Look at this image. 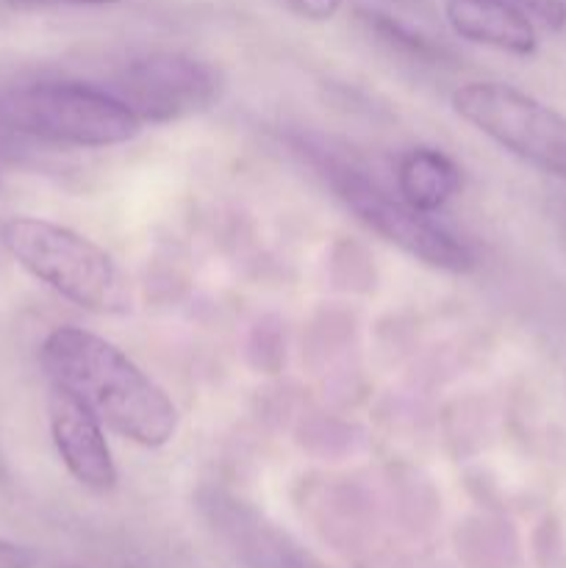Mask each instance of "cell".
Masks as SVG:
<instances>
[{
    "mask_svg": "<svg viewBox=\"0 0 566 568\" xmlns=\"http://www.w3.org/2000/svg\"><path fill=\"white\" fill-rule=\"evenodd\" d=\"M0 114L14 131L64 148H114L142 133V120L109 89L72 81L17 89Z\"/></svg>",
    "mask_w": 566,
    "mask_h": 568,
    "instance_id": "cell-3",
    "label": "cell"
},
{
    "mask_svg": "<svg viewBox=\"0 0 566 568\" xmlns=\"http://www.w3.org/2000/svg\"><path fill=\"white\" fill-rule=\"evenodd\" d=\"M449 103L461 120L499 148L566 181V116L553 105L499 81L464 83Z\"/></svg>",
    "mask_w": 566,
    "mask_h": 568,
    "instance_id": "cell-4",
    "label": "cell"
},
{
    "mask_svg": "<svg viewBox=\"0 0 566 568\" xmlns=\"http://www.w3.org/2000/svg\"><path fill=\"white\" fill-rule=\"evenodd\" d=\"M397 189L403 194V203L422 214H433L458 194L461 172L453 159L438 150L416 148L400 159Z\"/></svg>",
    "mask_w": 566,
    "mask_h": 568,
    "instance_id": "cell-9",
    "label": "cell"
},
{
    "mask_svg": "<svg viewBox=\"0 0 566 568\" xmlns=\"http://www.w3.org/2000/svg\"><path fill=\"white\" fill-rule=\"evenodd\" d=\"M333 189L361 225H366L420 264L453 272V275H466L475 270V255L464 242L427 220L422 211H414L408 203H397L383 194L366 178L355 172H338L333 175Z\"/></svg>",
    "mask_w": 566,
    "mask_h": 568,
    "instance_id": "cell-6",
    "label": "cell"
},
{
    "mask_svg": "<svg viewBox=\"0 0 566 568\" xmlns=\"http://www.w3.org/2000/svg\"><path fill=\"white\" fill-rule=\"evenodd\" d=\"M59 3H75V6H114V3H125V0H59Z\"/></svg>",
    "mask_w": 566,
    "mask_h": 568,
    "instance_id": "cell-13",
    "label": "cell"
},
{
    "mask_svg": "<svg viewBox=\"0 0 566 568\" xmlns=\"http://www.w3.org/2000/svg\"><path fill=\"white\" fill-rule=\"evenodd\" d=\"M0 242L11 258L64 300L100 316L133 308L131 277L92 239L37 216H9Z\"/></svg>",
    "mask_w": 566,
    "mask_h": 568,
    "instance_id": "cell-2",
    "label": "cell"
},
{
    "mask_svg": "<svg viewBox=\"0 0 566 568\" xmlns=\"http://www.w3.org/2000/svg\"><path fill=\"white\" fill-rule=\"evenodd\" d=\"M294 11H300L303 17H311V20H327V17L336 14L338 3L342 0H289Z\"/></svg>",
    "mask_w": 566,
    "mask_h": 568,
    "instance_id": "cell-12",
    "label": "cell"
},
{
    "mask_svg": "<svg viewBox=\"0 0 566 568\" xmlns=\"http://www.w3.org/2000/svg\"><path fill=\"white\" fill-rule=\"evenodd\" d=\"M42 366L50 383L75 394L105 427L137 447L161 449L175 438L172 397L109 338L75 325L55 327L42 344Z\"/></svg>",
    "mask_w": 566,
    "mask_h": 568,
    "instance_id": "cell-1",
    "label": "cell"
},
{
    "mask_svg": "<svg viewBox=\"0 0 566 568\" xmlns=\"http://www.w3.org/2000/svg\"><path fill=\"white\" fill-rule=\"evenodd\" d=\"M222 78L209 61L183 53H153L131 61L109 89L150 125L186 120L216 103Z\"/></svg>",
    "mask_w": 566,
    "mask_h": 568,
    "instance_id": "cell-5",
    "label": "cell"
},
{
    "mask_svg": "<svg viewBox=\"0 0 566 568\" xmlns=\"http://www.w3.org/2000/svg\"><path fill=\"white\" fill-rule=\"evenodd\" d=\"M449 28L461 39L514 55H533L538 48L536 26L511 0H447Z\"/></svg>",
    "mask_w": 566,
    "mask_h": 568,
    "instance_id": "cell-8",
    "label": "cell"
},
{
    "mask_svg": "<svg viewBox=\"0 0 566 568\" xmlns=\"http://www.w3.org/2000/svg\"><path fill=\"white\" fill-rule=\"evenodd\" d=\"M37 564L39 558L33 549L0 538V568H33Z\"/></svg>",
    "mask_w": 566,
    "mask_h": 568,
    "instance_id": "cell-11",
    "label": "cell"
},
{
    "mask_svg": "<svg viewBox=\"0 0 566 568\" xmlns=\"http://www.w3.org/2000/svg\"><path fill=\"white\" fill-rule=\"evenodd\" d=\"M48 419L53 447L67 471L92 491H111L117 486V466L105 442L103 422L75 394L55 383H50Z\"/></svg>",
    "mask_w": 566,
    "mask_h": 568,
    "instance_id": "cell-7",
    "label": "cell"
},
{
    "mask_svg": "<svg viewBox=\"0 0 566 568\" xmlns=\"http://www.w3.org/2000/svg\"><path fill=\"white\" fill-rule=\"evenodd\" d=\"M511 3H516L530 20H538L542 26L553 28V31L566 26L564 0H511Z\"/></svg>",
    "mask_w": 566,
    "mask_h": 568,
    "instance_id": "cell-10",
    "label": "cell"
}]
</instances>
